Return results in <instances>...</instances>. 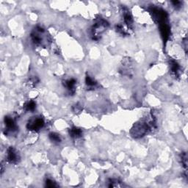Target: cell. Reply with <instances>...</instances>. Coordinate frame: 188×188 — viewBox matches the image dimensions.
Instances as JSON below:
<instances>
[{
	"label": "cell",
	"mask_w": 188,
	"mask_h": 188,
	"mask_svg": "<svg viewBox=\"0 0 188 188\" xmlns=\"http://www.w3.org/2000/svg\"><path fill=\"white\" fill-rule=\"evenodd\" d=\"M149 129V126L146 123H137L131 129V134L134 138H139L144 136Z\"/></svg>",
	"instance_id": "obj_1"
},
{
	"label": "cell",
	"mask_w": 188,
	"mask_h": 188,
	"mask_svg": "<svg viewBox=\"0 0 188 188\" xmlns=\"http://www.w3.org/2000/svg\"><path fill=\"white\" fill-rule=\"evenodd\" d=\"M44 126V121L43 119L38 117H34V119H32L27 123V127L29 130L33 131H38L43 128Z\"/></svg>",
	"instance_id": "obj_2"
},
{
	"label": "cell",
	"mask_w": 188,
	"mask_h": 188,
	"mask_svg": "<svg viewBox=\"0 0 188 188\" xmlns=\"http://www.w3.org/2000/svg\"><path fill=\"white\" fill-rule=\"evenodd\" d=\"M20 159L19 154L15 149L14 148L10 147L7 149V159L10 163H17Z\"/></svg>",
	"instance_id": "obj_3"
},
{
	"label": "cell",
	"mask_w": 188,
	"mask_h": 188,
	"mask_svg": "<svg viewBox=\"0 0 188 188\" xmlns=\"http://www.w3.org/2000/svg\"><path fill=\"white\" fill-rule=\"evenodd\" d=\"M159 29H160L161 35H162L164 41H166L168 38L169 35H170V28H169L168 25L166 23L161 24L159 25Z\"/></svg>",
	"instance_id": "obj_4"
},
{
	"label": "cell",
	"mask_w": 188,
	"mask_h": 188,
	"mask_svg": "<svg viewBox=\"0 0 188 188\" xmlns=\"http://www.w3.org/2000/svg\"><path fill=\"white\" fill-rule=\"evenodd\" d=\"M5 123L7 129L9 131H15L17 130V127L14 121L10 118V117L7 116L5 118Z\"/></svg>",
	"instance_id": "obj_5"
},
{
	"label": "cell",
	"mask_w": 188,
	"mask_h": 188,
	"mask_svg": "<svg viewBox=\"0 0 188 188\" xmlns=\"http://www.w3.org/2000/svg\"><path fill=\"white\" fill-rule=\"evenodd\" d=\"M70 136L74 138H78L82 135V131L77 127H72L69 130Z\"/></svg>",
	"instance_id": "obj_6"
},
{
	"label": "cell",
	"mask_w": 188,
	"mask_h": 188,
	"mask_svg": "<svg viewBox=\"0 0 188 188\" xmlns=\"http://www.w3.org/2000/svg\"><path fill=\"white\" fill-rule=\"evenodd\" d=\"M76 84V80L74 79H70V80H66L65 82L64 85L66 87L67 89L70 91L71 93L74 92V87Z\"/></svg>",
	"instance_id": "obj_7"
},
{
	"label": "cell",
	"mask_w": 188,
	"mask_h": 188,
	"mask_svg": "<svg viewBox=\"0 0 188 188\" xmlns=\"http://www.w3.org/2000/svg\"><path fill=\"white\" fill-rule=\"evenodd\" d=\"M49 139L52 141V142H54V143H60L61 142V138H60V135L57 133L52 132L49 134Z\"/></svg>",
	"instance_id": "obj_8"
},
{
	"label": "cell",
	"mask_w": 188,
	"mask_h": 188,
	"mask_svg": "<svg viewBox=\"0 0 188 188\" xmlns=\"http://www.w3.org/2000/svg\"><path fill=\"white\" fill-rule=\"evenodd\" d=\"M170 66H171L172 72L175 74L176 76H178V72H179V66L177 64V63H176L175 61H172L170 63Z\"/></svg>",
	"instance_id": "obj_9"
},
{
	"label": "cell",
	"mask_w": 188,
	"mask_h": 188,
	"mask_svg": "<svg viewBox=\"0 0 188 188\" xmlns=\"http://www.w3.org/2000/svg\"><path fill=\"white\" fill-rule=\"evenodd\" d=\"M35 107L36 104L34 101H29V102H28L27 104L25 105V110H26L27 111H31V112H33V111L35 110Z\"/></svg>",
	"instance_id": "obj_10"
},
{
	"label": "cell",
	"mask_w": 188,
	"mask_h": 188,
	"mask_svg": "<svg viewBox=\"0 0 188 188\" xmlns=\"http://www.w3.org/2000/svg\"><path fill=\"white\" fill-rule=\"evenodd\" d=\"M124 21L128 26H130L132 24V18H131V15L129 13H126L124 14Z\"/></svg>",
	"instance_id": "obj_11"
},
{
	"label": "cell",
	"mask_w": 188,
	"mask_h": 188,
	"mask_svg": "<svg viewBox=\"0 0 188 188\" xmlns=\"http://www.w3.org/2000/svg\"><path fill=\"white\" fill-rule=\"evenodd\" d=\"M85 82H86V84L88 86H91V87H93V86L96 85V82L93 80L92 78L89 76H86L85 79Z\"/></svg>",
	"instance_id": "obj_12"
},
{
	"label": "cell",
	"mask_w": 188,
	"mask_h": 188,
	"mask_svg": "<svg viewBox=\"0 0 188 188\" xmlns=\"http://www.w3.org/2000/svg\"><path fill=\"white\" fill-rule=\"evenodd\" d=\"M46 186L48 187H56L57 185H56L55 182H54L52 180L47 179L46 181Z\"/></svg>",
	"instance_id": "obj_13"
},
{
	"label": "cell",
	"mask_w": 188,
	"mask_h": 188,
	"mask_svg": "<svg viewBox=\"0 0 188 188\" xmlns=\"http://www.w3.org/2000/svg\"><path fill=\"white\" fill-rule=\"evenodd\" d=\"M172 3H173V5H174V6L175 7H180V5H181V2H179V1H174V2H172Z\"/></svg>",
	"instance_id": "obj_14"
}]
</instances>
